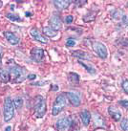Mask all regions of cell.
<instances>
[{"mask_svg":"<svg viewBox=\"0 0 128 131\" xmlns=\"http://www.w3.org/2000/svg\"><path fill=\"white\" fill-rule=\"evenodd\" d=\"M93 121L96 127H105V121L98 113H95L93 116Z\"/></svg>","mask_w":128,"mask_h":131,"instance_id":"14","label":"cell"},{"mask_svg":"<svg viewBox=\"0 0 128 131\" xmlns=\"http://www.w3.org/2000/svg\"><path fill=\"white\" fill-rule=\"evenodd\" d=\"M121 20H122V23H123L125 26H128V16L123 15V16H122V18H121Z\"/></svg>","mask_w":128,"mask_h":131,"instance_id":"30","label":"cell"},{"mask_svg":"<svg viewBox=\"0 0 128 131\" xmlns=\"http://www.w3.org/2000/svg\"><path fill=\"white\" fill-rule=\"evenodd\" d=\"M76 45V40L74 38H68L66 41V46L67 47H74Z\"/></svg>","mask_w":128,"mask_h":131,"instance_id":"25","label":"cell"},{"mask_svg":"<svg viewBox=\"0 0 128 131\" xmlns=\"http://www.w3.org/2000/svg\"><path fill=\"white\" fill-rule=\"evenodd\" d=\"M108 113H109L110 116L114 119V121H116V122L121 121V113L120 110L118 109V108L114 107V106H109V107H108Z\"/></svg>","mask_w":128,"mask_h":131,"instance_id":"13","label":"cell"},{"mask_svg":"<svg viewBox=\"0 0 128 131\" xmlns=\"http://www.w3.org/2000/svg\"><path fill=\"white\" fill-rule=\"evenodd\" d=\"M49 22H50V27H51L52 29L55 30V31H56V32L59 31V30L61 29V27H62V21H61L60 17L57 15H52Z\"/></svg>","mask_w":128,"mask_h":131,"instance_id":"7","label":"cell"},{"mask_svg":"<svg viewBox=\"0 0 128 131\" xmlns=\"http://www.w3.org/2000/svg\"><path fill=\"white\" fill-rule=\"evenodd\" d=\"M93 50L99 58L105 59L108 57V51L106 46L101 42H94L93 43Z\"/></svg>","mask_w":128,"mask_h":131,"instance_id":"5","label":"cell"},{"mask_svg":"<svg viewBox=\"0 0 128 131\" xmlns=\"http://www.w3.org/2000/svg\"><path fill=\"white\" fill-rule=\"evenodd\" d=\"M69 77H70V80L73 81V82H78L79 80H80L79 75H77V73H70Z\"/></svg>","mask_w":128,"mask_h":131,"instance_id":"22","label":"cell"},{"mask_svg":"<svg viewBox=\"0 0 128 131\" xmlns=\"http://www.w3.org/2000/svg\"><path fill=\"white\" fill-rule=\"evenodd\" d=\"M120 44L122 46H127L128 47V38H121Z\"/></svg>","mask_w":128,"mask_h":131,"instance_id":"29","label":"cell"},{"mask_svg":"<svg viewBox=\"0 0 128 131\" xmlns=\"http://www.w3.org/2000/svg\"><path fill=\"white\" fill-rule=\"evenodd\" d=\"M11 10H14V8H15V6H14V5H11Z\"/></svg>","mask_w":128,"mask_h":131,"instance_id":"36","label":"cell"},{"mask_svg":"<svg viewBox=\"0 0 128 131\" xmlns=\"http://www.w3.org/2000/svg\"><path fill=\"white\" fill-rule=\"evenodd\" d=\"M5 131H11V126H7L6 129H5Z\"/></svg>","mask_w":128,"mask_h":131,"instance_id":"35","label":"cell"},{"mask_svg":"<svg viewBox=\"0 0 128 131\" xmlns=\"http://www.w3.org/2000/svg\"><path fill=\"white\" fill-rule=\"evenodd\" d=\"M74 20V17L72 16V15H67L65 18V22L67 23V24H71L72 22H73Z\"/></svg>","mask_w":128,"mask_h":131,"instance_id":"27","label":"cell"},{"mask_svg":"<svg viewBox=\"0 0 128 131\" xmlns=\"http://www.w3.org/2000/svg\"><path fill=\"white\" fill-rule=\"evenodd\" d=\"M46 101L42 96H37L34 99V106H33V111L34 115L37 118H42L46 113Z\"/></svg>","mask_w":128,"mask_h":131,"instance_id":"1","label":"cell"},{"mask_svg":"<svg viewBox=\"0 0 128 131\" xmlns=\"http://www.w3.org/2000/svg\"><path fill=\"white\" fill-rule=\"evenodd\" d=\"M122 88L125 91V93L128 94V80H125L122 81Z\"/></svg>","mask_w":128,"mask_h":131,"instance_id":"26","label":"cell"},{"mask_svg":"<svg viewBox=\"0 0 128 131\" xmlns=\"http://www.w3.org/2000/svg\"><path fill=\"white\" fill-rule=\"evenodd\" d=\"M121 127L123 131H128V119H123L121 121Z\"/></svg>","mask_w":128,"mask_h":131,"instance_id":"24","label":"cell"},{"mask_svg":"<svg viewBox=\"0 0 128 131\" xmlns=\"http://www.w3.org/2000/svg\"><path fill=\"white\" fill-rule=\"evenodd\" d=\"M52 90H55V91H57V90H59V86H57V85H53Z\"/></svg>","mask_w":128,"mask_h":131,"instance_id":"33","label":"cell"},{"mask_svg":"<svg viewBox=\"0 0 128 131\" xmlns=\"http://www.w3.org/2000/svg\"><path fill=\"white\" fill-rule=\"evenodd\" d=\"M13 102H14L15 107L17 108V109H20L22 107V105H23V100H22V98H20V97H16Z\"/></svg>","mask_w":128,"mask_h":131,"instance_id":"20","label":"cell"},{"mask_svg":"<svg viewBox=\"0 0 128 131\" xmlns=\"http://www.w3.org/2000/svg\"><path fill=\"white\" fill-rule=\"evenodd\" d=\"M72 56L75 58H77L79 59H85V60H91L92 58L90 54H88L87 52H84L82 50H76V51H72Z\"/></svg>","mask_w":128,"mask_h":131,"instance_id":"12","label":"cell"},{"mask_svg":"<svg viewBox=\"0 0 128 131\" xmlns=\"http://www.w3.org/2000/svg\"><path fill=\"white\" fill-rule=\"evenodd\" d=\"M31 58L33 61L41 62L44 58V50L41 48H34L31 52Z\"/></svg>","mask_w":128,"mask_h":131,"instance_id":"8","label":"cell"},{"mask_svg":"<svg viewBox=\"0 0 128 131\" xmlns=\"http://www.w3.org/2000/svg\"><path fill=\"white\" fill-rule=\"evenodd\" d=\"M70 4H71V1H69V0H56V1H54L55 7L59 11L67 9L70 6Z\"/></svg>","mask_w":128,"mask_h":131,"instance_id":"15","label":"cell"},{"mask_svg":"<svg viewBox=\"0 0 128 131\" xmlns=\"http://www.w3.org/2000/svg\"><path fill=\"white\" fill-rule=\"evenodd\" d=\"M79 63H80L81 65L83 66L90 74H92V75L96 74V68H94L93 66H91L90 64H86V63H84V62H82V61H79Z\"/></svg>","mask_w":128,"mask_h":131,"instance_id":"19","label":"cell"},{"mask_svg":"<svg viewBox=\"0 0 128 131\" xmlns=\"http://www.w3.org/2000/svg\"><path fill=\"white\" fill-rule=\"evenodd\" d=\"M86 2H87V1H85V0H82V2H78V1H75V3L77 4V6H82V5H84V4H86Z\"/></svg>","mask_w":128,"mask_h":131,"instance_id":"32","label":"cell"},{"mask_svg":"<svg viewBox=\"0 0 128 131\" xmlns=\"http://www.w3.org/2000/svg\"><path fill=\"white\" fill-rule=\"evenodd\" d=\"M43 34L46 36L47 37H55L56 35H57V32L55 31L54 29H52L50 26H47V27H44L43 30H42Z\"/></svg>","mask_w":128,"mask_h":131,"instance_id":"18","label":"cell"},{"mask_svg":"<svg viewBox=\"0 0 128 131\" xmlns=\"http://www.w3.org/2000/svg\"><path fill=\"white\" fill-rule=\"evenodd\" d=\"M66 98L70 101V102L73 104L74 106H79L80 105V98L77 93L74 92H66Z\"/></svg>","mask_w":128,"mask_h":131,"instance_id":"9","label":"cell"},{"mask_svg":"<svg viewBox=\"0 0 128 131\" xmlns=\"http://www.w3.org/2000/svg\"><path fill=\"white\" fill-rule=\"evenodd\" d=\"M2 62V51H1V49H0V63Z\"/></svg>","mask_w":128,"mask_h":131,"instance_id":"34","label":"cell"},{"mask_svg":"<svg viewBox=\"0 0 128 131\" xmlns=\"http://www.w3.org/2000/svg\"><path fill=\"white\" fill-rule=\"evenodd\" d=\"M66 105V95L60 94L59 95L56 99L55 100V102L53 104V108H52V113L54 116L59 115V113L63 110V108Z\"/></svg>","mask_w":128,"mask_h":131,"instance_id":"3","label":"cell"},{"mask_svg":"<svg viewBox=\"0 0 128 131\" xmlns=\"http://www.w3.org/2000/svg\"><path fill=\"white\" fill-rule=\"evenodd\" d=\"M2 5H3V3H2V1H0V8L2 7Z\"/></svg>","mask_w":128,"mask_h":131,"instance_id":"37","label":"cell"},{"mask_svg":"<svg viewBox=\"0 0 128 131\" xmlns=\"http://www.w3.org/2000/svg\"><path fill=\"white\" fill-rule=\"evenodd\" d=\"M71 124H72V121L70 118H62L56 122L55 127L59 131H65L71 126Z\"/></svg>","mask_w":128,"mask_h":131,"instance_id":"6","label":"cell"},{"mask_svg":"<svg viewBox=\"0 0 128 131\" xmlns=\"http://www.w3.org/2000/svg\"><path fill=\"white\" fill-rule=\"evenodd\" d=\"M123 13H122V11H121V10H116V11L113 13V17L115 19H121L122 18V16H123Z\"/></svg>","mask_w":128,"mask_h":131,"instance_id":"23","label":"cell"},{"mask_svg":"<svg viewBox=\"0 0 128 131\" xmlns=\"http://www.w3.org/2000/svg\"><path fill=\"white\" fill-rule=\"evenodd\" d=\"M0 80L4 83L8 82L10 80V72L4 68H0Z\"/></svg>","mask_w":128,"mask_h":131,"instance_id":"17","label":"cell"},{"mask_svg":"<svg viewBox=\"0 0 128 131\" xmlns=\"http://www.w3.org/2000/svg\"><path fill=\"white\" fill-rule=\"evenodd\" d=\"M24 74L25 69L20 66H15L10 69V79L15 81V82H20L24 79Z\"/></svg>","mask_w":128,"mask_h":131,"instance_id":"4","label":"cell"},{"mask_svg":"<svg viewBox=\"0 0 128 131\" xmlns=\"http://www.w3.org/2000/svg\"><path fill=\"white\" fill-rule=\"evenodd\" d=\"M15 105L10 97H7L4 102V121L10 122L15 116Z\"/></svg>","mask_w":128,"mask_h":131,"instance_id":"2","label":"cell"},{"mask_svg":"<svg viewBox=\"0 0 128 131\" xmlns=\"http://www.w3.org/2000/svg\"><path fill=\"white\" fill-rule=\"evenodd\" d=\"M4 37H6V39L8 40L9 43H11V45H16L19 42V37L14 34L13 32H4Z\"/></svg>","mask_w":128,"mask_h":131,"instance_id":"11","label":"cell"},{"mask_svg":"<svg viewBox=\"0 0 128 131\" xmlns=\"http://www.w3.org/2000/svg\"><path fill=\"white\" fill-rule=\"evenodd\" d=\"M120 104H121L122 107H124L126 109H128V101H120Z\"/></svg>","mask_w":128,"mask_h":131,"instance_id":"28","label":"cell"},{"mask_svg":"<svg viewBox=\"0 0 128 131\" xmlns=\"http://www.w3.org/2000/svg\"><path fill=\"white\" fill-rule=\"evenodd\" d=\"M36 78H37V75H34V74H30V75H28V77H27V79L28 80H36Z\"/></svg>","mask_w":128,"mask_h":131,"instance_id":"31","label":"cell"},{"mask_svg":"<svg viewBox=\"0 0 128 131\" xmlns=\"http://www.w3.org/2000/svg\"><path fill=\"white\" fill-rule=\"evenodd\" d=\"M91 114L88 110H83L80 113V119L82 121V124L84 125H88L90 124V121H91Z\"/></svg>","mask_w":128,"mask_h":131,"instance_id":"16","label":"cell"},{"mask_svg":"<svg viewBox=\"0 0 128 131\" xmlns=\"http://www.w3.org/2000/svg\"><path fill=\"white\" fill-rule=\"evenodd\" d=\"M30 34L33 37V39H36L38 42H41V43H47L48 42L47 38L44 37L43 35H41L37 28H32L31 31H30Z\"/></svg>","mask_w":128,"mask_h":131,"instance_id":"10","label":"cell"},{"mask_svg":"<svg viewBox=\"0 0 128 131\" xmlns=\"http://www.w3.org/2000/svg\"><path fill=\"white\" fill-rule=\"evenodd\" d=\"M6 17H7L8 19H10L11 21H22V19L19 17V15H15V14H11V13H9V14H7L6 15Z\"/></svg>","mask_w":128,"mask_h":131,"instance_id":"21","label":"cell"}]
</instances>
